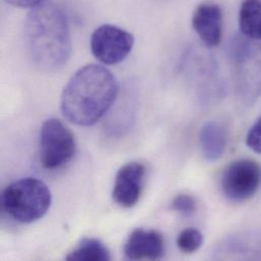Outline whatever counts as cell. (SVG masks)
Returning a JSON list of instances; mask_svg holds the SVG:
<instances>
[{
    "label": "cell",
    "instance_id": "obj_1",
    "mask_svg": "<svg viewBox=\"0 0 261 261\" xmlns=\"http://www.w3.org/2000/svg\"><path fill=\"white\" fill-rule=\"evenodd\" d=\"M117 94L114 74L102 65L88 64L68 80L61 94L60 109L72 123L92 125L108 111Z\"/></svg>",
    "mask_w": 261,
    "mask_h": 261
},
{
    "label": "cell",
    "instance_id": "obj_2",
    "mask_svg": "<svg viewBox=\"0 0 261 261\" xmlns=\"http://www.w3.org/2000/svg\"><path fill=\"white\" fill-rule=\"evenodd\" d=\"M24 40L30 57L39 68L55 71L64 66L71 52L64 11L50 1L31 8L24 23Z\"/></svg>",
    "mask_w": 261,
    "mask_h": 261
},
{
    "label": "cell",
    "instance_id": "obj_3",
    "mask_svg": "<svg viewBox=\"0 0 261 261\" xmlns=\"http://www.w3.org/2000/svg\"><path fill=\"white\" fill-rule=\"evenodd\" d=\"M51 202L50 189L36 177H23L11 182L1 196L3 211L19 223H31L42 218Z\"/></svg>",
    "mask_w": 261,
    "mask_h": 261
},
{
    "label": "cell",
    "instance_id": "obj_4",
    "mask_svg": "<svg viewBox=\"0 0 261 261\" xmlns=\"http://www.w3.org/2000/svg\"><path fill=\"white\" fill-rule=\"evenodd\" d=\"M228 55L237 68L238 91L247 105L261 95V44L243 36L233 38Z\"/></svg>",
    "mask_w": 261,
    "mask_h": 261
},
{
    "label": "cell",
    "instance_id": "obj_5",
    "mask_svg": "<svg viewBox=\"0 0 261 261\" xmlns=\"http://www.w3.org/2000/svg\"><path fill=\"white\" fill-rule=\"evenodd\" d=\"M40 160L44 168L56 169L66 164L75 153V140L70 129L57 118L46 119L40 128Z\"/></svg>",
    "mask_w": 261,
    "mask_h": 261
},
{
    "label": "cell",
    "instance_id": "obj_6",
    "mask_svg": "<svg viewBox=\"0 0 261 261\" xmlns=\"http://www.w3.org/2000/svg\"><path fill=\"white\" fill-rule=\"evenodd\" d=\"M260 186L261 165L255 160L247 158L229 163L220 178L223 195L232 202H243L252 198Z\"/></svg>",
    "mask_w": 261,
    "mask_h": 261
},
{
    "label": "cell",
    "instance_id": "obj_7",
    "mask_svg": "<svg viewBox=\"0 0 261 261\" xmlns=\"http://www.w3.org/2000/svg\"><path fill=\"white\" fill-rule=\"evenodd\" d=\"M134 36L113 24H102L91 35L90 47L93 55L104 64L121 62L134 47Z\"/></svg>",
    "mask_w": 261,
    "mask_h": 261
},
{
    "label": "cell",
    "instance_id": "obj_8",
    "mask_svg": "<svg viewBox=\"0 0 261 261\" xmlns=\"http://www.w3.org/2000/svg\"><path fill=\"white\" fill-rule=\"evenodd\" d=\"M145 174L146 168L140 162L122 165L115 175L112 189L113 201L123 208L135 206L142 194Z\"/></svg>",
    "mask_w": 261,
    "mask_h": 261
},
{
    "label": "cell",
    "instance_id": "obj_9",
    "mask_svg": "<svg viewBox=\"0 0 261 261\" xmlns=\"http://www.w3.org/2000/svg\"><path fill=\"white\" fill-rule=\"evenodd\" d=\"M192 25L205 46H217L222 37L221 8L212 2L200 4L193 13Z\"/></svg>",
    "mask_w": 261,
    "mask_h": 261
},
{
    "label": "cell",
    "instance_id": "obj_10",
    "mask_svg": "<svg viewBox=\"0 0 261 261\" xmlns=\"http://www.w3.org/2000/svg\"><path fill=\"white\" fill-rule=\"evenodd\" d=\"M164 240L157 230L137 228L124 244V255L129 260L159 259L164 255Z\"/></svg>",
    "mask_w": 261,
    "mask_h": 261
},
{
    "label": "cell",
    "instance_id": "obj_11",
    "mask_svg": "<svg viewBox=\"0 0 261 261\" xmlns=\"http://www.w3.org/2000/svg\"><path fill=\"white\" fill-rule=\"evenodd\" d=\"M202 154L207 161H216L225 152L227 137L224 127L216 121L204 123L199 133Z\"/></svg>",
    "mask_w": 261,
    "mask_h": 261
},
{
    "label": "cell",
    "instance_id": "obj_12",
    "mask_svg": "<svg viewBox=\"0 0 261 261\" xmlns=\"http://www.w3.org/2000/svg\"><path fill=\"white\" fill-rule=\"evenodd\" d=\"M239 28L248 39L261 41V0H244L239 11Z\"/></svg>",
    "mask_w": 261,
    "mask_h": 261
},
{
    "label": "cell",
    "instance_id": "obj_13",
    "mask_svg": "<svg viewBox=\"0 0 261 261\" xmlns=\"http://www.w3.org/2000/svg\"><path fill=\"white\" fill-rule=\"evenodd\" d=\"M69 261H109L110 252L107 247L97 239H84L68 253L65 258Z\"/></svg>",
    "mask_w": 261,
    "mask_h": 261
},
{
    "label": "cell",
    "instance_id": "obj_14",
    "mask_svg": "<svg viewBox=\"0 0 261 261\" xmlns=\"http://www.w3.org/2000/svg\"><path fill=\"white\" fill-rule=\"evenodd\" d=\"M203 234L197 228H186L181 230L176 238L177 248L184 253H193L203 244Z\"/></svg>",
    "mask_w": 261,
    "mask_h": 261
},
{
    "label": "cell",
    "instance_id": "obj_15",
    "mask_svg": "<svg viewBox=\"0 0 261 261\" xmlns=\"http://www.w3.org/2000/svg\"><path fill=\"white\" fill-rule=\"evenodd\" d=\"M171 209L185 215H191L196 211L197 203L192 196L180 194L172 200Z\"/></svg>",
    "mask_w": 261,
    "mask_h": 261
},
{
    "label": "cell",
    "instance_id": "obj_16",
    "mask_svg": "<svg viewBox=\"0 0 261 261\" xmlns=\"http://www.w3.org/2000/svg\"><path fill=\"white\" fill-rule=\"evenodd\" d=\"M246 144L252 151L261 154V116L250 127L246 137Z\"/></svg>",
    "mask_w": 261,
    "mask_h": 261
},
{
    "label": "cell",
    "instance_id": "obj_17",
    "mask_svg": "<svg viewBox=\"0 0 261 261\" xmlns=\"http://www.w3.org/2000/svg\"><path fill=\"white\" fill-rule=\"evenodd\" d=\"M8 4L18 8H33L47 0H5Z\"/></svg>",
    "mask_w": 261,
    "mask_h": 261
}]
</instances>
